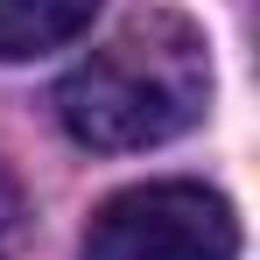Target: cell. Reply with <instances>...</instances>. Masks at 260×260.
I'll return each mask as SVG.
<instances>
[{"label": "cell", "mask_w": 260, "mask_h": 260, "mask_svg": "<svg viewBox=\"0 0 260 260\" xmlns=\"http://www.w3.org/2000/svg\"><path fill=\"white\" fill-rule=\"evenodd\" d=\"M85 260H239V218L204 183H141L91 211Z\"/></svg>", "instance_id": "cell-2"}, {"label": "cell", "mask_w": 260, "mask_h": 260, "mask_svg": "<svg viewBox=\"0 0 260 260\" xmlns=\"http://www.w3.org/2000/svg\"><path fill=\"white\" fill-rule=\"evenodd\" d=\"M99 0H0V63H28L43 49L85 36Z\"/></svg>", "instance_id": "cell-3"}, {"label": "cell", "mask_w": 260, "mask_h": 260, "mask_svg": "<svg viewBox=\"0 0 260 260\" xmlns=\"http://www.w3.org/2000/svg\"><path fill=\"white\" fill-rule=\"evenodd\" d=\"M211 106V56L183 14H141L56 85V120L99 155L162 148Z\"/></svg>", "instance_id": "cell-1"}, {"label": "cell", "mask_w": 260, "mask_h": 260, "mask_svg": "<svg viewBox=\"0 0 260 260\" xmlns=\"http://www.w3.org/2000/svg\"><path fill=\"white\" fill-rule=\"evenodd\" d=\"M28 239V197H21V183L0 169V260H14V246Z\"/></svg>", "instance_id": "cell-4"}]
</instances>
